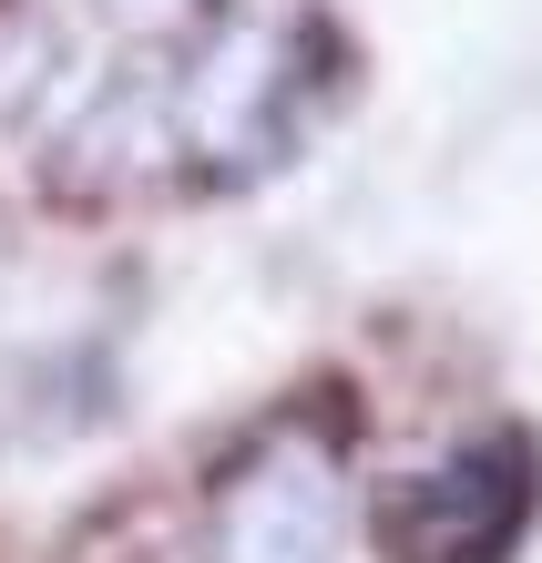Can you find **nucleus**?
<instances>
[{
    "label": "nucleus",
    "instance_id": "f257e3e1",
    "mask_svg": "<svg viewBox=\"0 0 542 563\" xmlns=\"http://www.w3.org/2000/svg\"><path fill=\"white\" fill-rule=\"evenodd\" d=\"M338 533H349V461L308 410L246 430L206 492V563H338Z\"/></svg>",
    "mask_w": 542,
    "mask_h": 563
},
{
    "label": "nucleus",
    "instance_id": "f03ea898",
    "mask_svg": "<svg viewBox=\"0 0 542 563\" xmlns=\"http://www.w3.org/2000/svg\"><path fill=\"white\" fill-rule=\"evenodd\" d=\"M542 503V461L522 430H482V441L420 461L379 492V543L399 563H512Z\"/></svg>",
    "mask_w": 542,
    "mask_h": 563
},
{
    "label": "nucleus",
    "instance_id": "7ed1b4c3",
    "mask_svg": "<svg viewBox=\"0 0 542 563\" xmlns=\"http://www.w3.org/2000/svg\"><path fill=\"white\" fill-rule=\"evenodd\" d=\"M287 113H297V31L225 21L195 42V62L164 92V144L195 154L206 175H256L287 144Z\"/></svg>",
    "mask_w": 542,
    "mask_h": 563
}]
</instances>
